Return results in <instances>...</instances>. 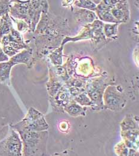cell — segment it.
Here are the masks:
<instances>
[{"label":"cell","mask_w":139,"mask_h":156,"mask_svg":"<svg viewBox=\"0 0 139 156\" xmlns=\"http://www.w3.org/2000/svg\"><path fill=\"white\" fill-rule=\"evenodd\" d=\"M22 143V156H45L47 153V143L49 132L45 131L19 130Z\"/></svg>","instance_id":"1"},{"label":"cell","mask_w":139,"mask_h":156,"mask_svg":"<svg viewBox=\"0 0 139 156\" xmlns=\"http://www.w3.org/2000/svg\"><path fill=\"white\" fill-rule=\"evenodd\" d=\"M11 127L16 131L27 130L41 132L48 130L49 126L44 115L34 107H31L25 117L19 122L12 125Z\"/></svg>","instance_id":"2"},{"label":"cell","mask_w":139,"mask_h":156,"mask_svg":"<svg viewBox=\"0 0 139 156\" xmlns=\"http://www.w3.org/2000/svg\"><path fill=\"white\" fill-rule=\"evenodd\" d=\"M126 101V95L115 85H108L104 91L103 102L104 108L113 111L121 110L125 107Z\"/></svg>","instance_id":"3"},{"label":"cell","mask_w":139,"mask_h":156,"mask_svg":"<svg viewBox=\"0 0 139 156\" xmlns=\"http://www.w3.org/2000/svg\"><path fill=\"white\" fill-rule=\"evenodd\" d=\"M0 156H23L20 135L12 127L8 135L0 141Z\"/></svg>","instance_id":"4"},{"label":"cell","mask_w":139,"mask_h":156,"mask_svg":"<svg viewBox=\"0 0 139 156\" xmlns=\"http://www.w3.org/2000/svg\"><path fill=\"white\" fill-rule=\"evenodd\" d=\"M104 79H97L87 84L85 87V91L91 100L93 107V109L101 110L104 109L103 102L104 91L108 86L103 80Z\"/></svg>","instance_id":"5"},{"label":"cell","mask_w":139,"mask_h":156,"mask_svg":"<svg viewBox=\"0 0 139 156\" xmlns=\"http://www.w3.org/2000/svg\"><path fill=\"white\" fill-rule=\"evenodd\" d=\"M49 4L47 1H30L27 24L30 32L34 33L40 20L42 13L49 12Z\"/></svg>","instance_id":"6"},{"label":"cell","mask_w":139,"mask_h":156,"mask_svg":"<svg viewBox=\"0 0 139 156\" xmlns=\"http://www.w3.org/2000/svg\"><path fill=\"white\" fill-rule=\"evenodd\" d=\"M30 1H12L10 16L14 19L21 20L27 23Z\"/></svg>","instance_id":"7"},{"label":"cell","mask_w":139,"mask_h":156,"mask_svg":"<svg viewBox=\"0 0 139 156\" xmlns=\"http://www.w3.org/2000/svg\"><path fill=\"white\" fill-rule=\"evenodd\" d=\"M111 13L118 23H126L130 18V11L127 1H119L112 7Z\"/></svg>","instance_id":"8"},{"label":"cell","mask_w":139,"mask_h":156,"mask_svg":"<svg viewBox=\"0 0 139 156\" xmlns=\"http://www.w3.org/2000/svg\"><path fill=\"white\" fill-rule=\"evenodd\" d=\"M15 65L23 63L28 68H31L35 62V58L33 52V49L30 48L24 50L10 58Z\"/></svg>","instance_id":"9"},{"label":"cell","mask_w":139,"mask_h":156,"mask_svg":"<svg viewBox=\"0 0 139 156\" xmlns=\"http://www.w3.org/2000/svg\"><path fill=\"white\" fill-rule=\"evenodd\" d=\"M112 7L113 6H110L105 4L103 1H101V2L97 5L95 13L97 14V17L99 18L101 21L109 23H118L111 13V9Z\"/></svg>","instance_id":"10"},{"label":"cell","mask_w":139,"mask_h":156,"mask_svg":"<svg viewBox=\"0 0 139 156\" xmlns=\"http://www.w3.org/2000/svg\"><path fill=\"white\" fill-rule=\"evenodd\" d=\"M74 16L77 22L83 26L91 24L98 19L96 14L94 12L80 8L75 10Z\"/></svg>","instance_id":"11"},{"label":"cell","mask_w":139,"mask_h":156,"mask_svg":"<svg viewBox=\"0 0 139 156\" xmlns=\"http://www.w3.org/2000/svg\"><path fill=\"white\" fill-rule=\"evenodd\" d=\"M86 110L87 109L86 107L79 105L74 100H71L63 109L64 112H66L69 115L72 117L86 116Z\"/></svg>","instance_id":"12"},{"label":"cell","mask_w":139,"mask_h":156,"mask_svg":"<svg viewBox=\"0 0 139 156\" xmlns=\"http://www.w3.org/2000/svg\"><path fill=\"white\" fill-rule=\"evenodd\" d=\"M13 27L12 20L9 14L0 17V39L4 35L9 34Z\"/></svg>","instance_id":"13"},{"label":"cell","mask_w":139,"mask_h":156,"mask_svg":"<svg viewBox=\"0 0 139 156\" xmlns=\"http://www.w3.org/2000/svg\"><path fill=\"white\" fill-rule=\"evenodd\" d=\"M16 65L10 59L8 62L0 63V81L6 82L10 80V72L13 66Z\"/></svg>","instance_id":"14"},{"label":"cell","mask_w":139,"mask_h":156,"mask_svg":"<svg viewBox=\"0 0 139 156\" xmlns=\"http://www.w3.org/2000/svg\"><path fill=\"white\" fill-rule=\"evenodd\" d=\"M116 154L118 156H138L139 153L136 150L128 148L124 142H120L115 147Z\"/></svg>","instance_id":"15"},{"label":"cell","mask_w":139,"mask_h":156,"mask_svg":"<svg viewBox=\"0 0 139 156\" xmlns=\"http://www.w3.org/2000/svg\"><path fill=\"white\" fill-rule=\"evenodd\" d=\"M121 127L122 131L139 129L138 123L130 115H127L123 120V122L121 123Z\"/></svg>","instance_id":"16"},{"label":"cell","mask_w":139,"mask_h":156,"mask_svg":"<svg viewBox=\"0 0 139 156\" xmlns=\"http://www.w3.org/2000/svg\"><path fill=\"white\" fill-rule=\"evenodd\" d=\"M119 23L114 24H104L103 25V32L104 35L106 38H115L118 34V26Z\"/></svg>","instance_id":"17"},{"label":"cell","mask_w":139,"mask_h":156,"mask_svg":"<svg viewBox=\"0 0 139 156\" xmlns=\"http://www.w3.org/2000/svg\"><path fill=\"white\" fill-rule=\"evenodd\" d=\"M73 100L81 106H90L91 107V108L93 107V104L86 91H84L76 95Z\"/></svg>","instance_id":"18"},{"label":"cell","mask_w":139,"mask_h":156,"mask_svg":"<svg viewBox=\"0 0 139 156\" xmlns=\"http://www.w3.org/2000/svg\"><path fill=\"white\" fill-rule=\"evenodd\" d=\"M56 49L54 51H51L49 54V58L52 62L56 66H60L62 64V50L63 46Z\"/></svg>","instance_id":"19"},{"label":"cell","mask_w":139,"mask_h":156,"mask_svg":"<svg viewBox=\"0 0 139 156\" xmlns=\"http://www.w3.org/2000/svg\"><path fill=\"white\" fill-rule=\"evenodd\" d=\"M75 5L80 9L89 10L92 12H95L97 4L93 1H75Z\"/></svg>","instance_id":"20"},{"label":"cell","mask_w":139,"mask_h":156,"mask_svg":"<svg viewBox=\"0 0 139 156\" xmlns=\"http://www.w3.org/2000/svg\"><path fill=\"white\" fill-rule=\"evenodd\" d=\"M12 1H0V17L9 14Z\"/></svg>","instance_id":"21"},{"label":"cell","mask_w":139,"mask_h":156,"mask_svg":"<svg viewBox=\"0 0 139 156\" xmlns=\"http://www.w3.org/2000/svg\"><path fill=\"white\" fill-rule=\"evenodd\" d=\"M12 20L16 23L17 27V30L19 31L20 33H24L27 31L29 30V27L28 25L26 23L25 21L21 20H17L14 19L10 17Z\"/></svg>","instance_id":"22"},{"label":"cell","mask_w":139,"mask_h":156,"mask_svg":"<svg viewBox=\"0 0 139 156\" xmlns=\"http://www.w3.org/2000/svg\"><path fill=\"white\" fill-rule=\"evenodd\" d=\"M2 49L3 50L4 52L9 57H12L14 55H15L16 54H17V53H19V51H16V50H14L12 47L9 46V45H7L5 47H2Z\"/></svg>","instance_id":"23"},{"label":"cell","mask_w":139,"mask_h":156,"mask_svg":"<svg viewBox=\"0 0 139 156\" xmlns=\"http://www.w3.org/2000/svg\"><path fill=\"white\" fill-rule=\"evenodd\" d=\"M51 156H78L74 151L71 150H66L60 153H56Z\"/></svg>","instance_id":"24"},{"label":"cell","mask_w":139,"mask_h":156,"mask_svg":"<svg viewBox=\"0 0 139 156\" xmlns=\"http://www.w3.org/2000/svg\"><path fill=\"white\" fill-rule=\"evenodd\" d=\"M9 59V57L3 51L2 47H0V63L8 62Z\"/></svg>","instance_id":"25"},{"label":"cell","mask_w":139,"mask_h":156,"mask_svg":"<svg viewBox=\"0 0 139 156\" xmlns=\"http://www.w3.org/2000/svg\"><path fill=\"white\" fill-rule=\"evenodd\" d=\"M59 129L62 132H67L69 129V124L66 121H63L60 123Z\"/></svg>","instance_id":"26"}]
</instances>
